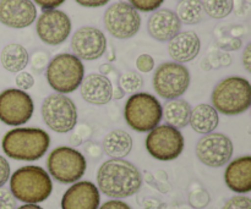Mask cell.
Listing matches in <instances>:
<instances>
[{"mask_svg":"<svg viewBox=\"0 0 251 209\" xmlns=\"http://www.w3.org/2000/svg\"><path fill=\"white\" fill-rule=\"evenodd\" d=\"M144 86V80L141 76L135 71H126L119 77V87L124 92L134 93L140 91Z\"/></svg>","mask_w":251,"mask_h":209,"instance_id":"obj_28","label":"cell"},{"mask_svg":"<svg viewBox=\"0 0 251 209\" xmlns=\"http://www.w3.org/2000/svg\"><path fill=\"white\" fill-rule=\"evenodd\" d=\"M28 63H31L32 69L36 72H42L49 64V54L43 50H37L32 54Z\"/></svg>","mask_w":251,"mask_h":209,"instance_id":"obj_29","label":"cell"},{"mask_svg":"<svg viewBox=\"0 0 251 209\" xmlns=\"http://www.w3.org/2000/svg\"><path fill=\"white\" fill-rule=\"evenodd\" d=\"M15 83H16L17 88L21 91H25L26 92L27 90L33 87L34 85V78L33 76L29 72H26V71H21L16 75V78H15Z\"/></svg>","mask_w":251,"mask_h":209,"instance_id":"obj_32","label":"cell"},{"mask_svg":"<svg viewBox=\"0 0 251 209\" xmlns=\"http://www.w3.org/2000/svg\"><path fill=\"white\" fill-rule=\"evenodd\" d=\"M36 29L43 43L59 46L70 36L71 21L68 15L60 10H43L37 20Z\"/></svg>","mask_w":251,"mask_h":209,"instance_id":"obj_14","label":"cell"},{"mask_svg":"<svg viewBox=\"0 0 251 209\" xmlns=\"http://www.w3.org/2000/svg\"><path fill=\"white\" fill-rule=\"evenodd\" d=\"M225 181L228 187L237 193L251 191V157L245 156L235 159L227 166Z\"/></svg>","mask_w":251,"mask_h":209,"instance_id":"obj_21","label":"cell"},{"mask_svg":"<svg viewBox=\"0 0 251 209\" xmlns=\"http://www.w3.org/2000/svg\"><path fill=\"white\" fill-rule=\"evenodd\" d=\"M31 95L19 88H9L0 93V121L9 126L26 124L33 114Z\"/></svg>","mask_w":251,"mask_h":209,"instance_id":"obj_11","label":"cell"},{"mask_svg":"<svg viewBox=\"0 0 251 209\" xmlns=\"http://www.w3.org/2000/svg\"><path fill=\"white\" fill-rule=\"evenodd\" d=\"M37 9L31 0H0V22L11 28H25L36 21Z\"/></svg>","mask_w":251,"mask_h":209,"instance_id":"obj_16","label":"cell"},{"mask_svg":"<svg viewBox=\"0 0 251 209\" xmlns=\"http://www.w3.org/2000/svg\"><path fill=\"white\" fill-rule=\"evenodd\" d=\"M184 136L178 129L168 125H158L146 137V149L154 159L174 161L184 151Z\"/></svg>","mask_w":251,"mask_h":209,"instance_id":"obj_10","label":"cell"},{"mask_svg":"<svg viewBox=\"0 0 251 209\" xmlns=\"http://www.w3.org/2000/svg\"><path fill=\"white\" fill-rule=\"evenodd\" d=\"M200 38L194 31L179 32L168 43L169 55L179 64L194 60L200 53Z\"/></svg>","mask_w":251,"mask_h":209,"instance_id":"obj_20","label":"cell"},{"mask_svg":"<svg viewBox=\"0 0 251 209\" xmlns=\"http://www.w3.org/2000/svg\"><path fill=\"white\" fill-rule=\"evenodd\" d=\"M49 174L61 184H75L85 175L87 163L82 153L71 147L53 149L47 161Z\"/></svg>","mask_w":251,"mask_h":209,"instance_id":"obj_7","label":"cell"},{"mask_svg":"<svg viewBox=\"0 0 251 209\" xmlns=\"http://www.w3.org/2000/svg\"><path fill=\"white\" fill-rule=\"evenodd\" d=\"M42 116L47 126L58 134H66L77 124L75 103L61 93H54L43 100Z\"/></svg>","mask_w":251,"mask_h":209,"instance_id":"obj_8","label":"cell"},{"mask_svg":"<svg viewBox=\"0 0 251 209\" xmlns=\"http://www.w3.org/2000/svg\"><path fill=\"white\" fill-rule=\"evenodd\" d=\"M132 143V137L126 131L114 130L103 139V151L113 159H122L131 152Z\"/></svg>","mask_w":251,"mask_h":209,"instance_id":"obj_24","label":"cell"},{"mask_svg":"<svg viewBox=\"0 0 251 209\" xmlns=\"http://www.w3.org/2000/svg\"><path fill=\"white\" fill-rule=\"evenodd\" d=\"M53 190L50 176L41 166L26 165L10 178V191L16 200L27 205L44 202Z\"/></svg>","mask_w":251,"mask_h":209,"instance_id":"obj_3","label":"cell"},{"mask_svg":"<svg viewBox=\"0 0 251 209\" xmlns=\"http://www.w3.org/2000/svg\"><path fill=\"white\" fill-rule=\"evenodd\" d=\"M77 136H80L81 139H90V137L92 136V129H91L88 125H80V126H77V129H76V132H75Z\"/></svg>","mask_w":251,"mask_h":209,"instance_id":"obj_41","label":"cell"},{"mask_svg":"<svg viewBox=\"0 0 251 209\" xmlns=\"http://www.w3.org/2000/svg\"><path fill=\"white\" fill-rule=\"evenodd\" d=\"M100 209H131L127 203L123 202V201L119 200H113V201H108L105 202L104 205L100 206Z\"/></svg>","mask_w":251,"mask_h":209,"instance_id":"obj_38","label":"cell"},{"mask_svg":"<svg viewBox=\"0 0 251 209\" xmlns=\"http://www.w3.org/2000/svg\"><path fill=\"white\" fill-rule=\"evenodd\" d=\"M50 137L44 130L36 127H17L10 130L2 137L4 153L15 161L33 162L47 153Z\"/></svg>","mask_w":251,"mask_h":209,"instance_id":"obj_2","label":"cell"},{"mask_svg":"<svg viewBox=\"0 0 251 209\" xmlns=\"http://www.w3.org/2000/svg\"><path fill=\"white\" fill-rule=\"evenodd\" d=\"M176 16L185 24H196L203 20L202 1L201 0H180L176 5Z\"/></svg>","mask_w":251,"mask_h":209,"instance_id":"obj_26","label":"cell"},{"mask_svg":"<svg viewBox=\"0 0 251 209\" xmlns=\"http://www.w3.org/2000/svg\"><path fill=\"white\" fill-rule=\"evenodd\" d=\"M230 33H232L233 36H234V38H238V36L243 34V27H240V26L234 27V28H233L232 31H230Z\"/></svg>","mask_w":251,"mask_h":209,"instance_id":"obj_47","label":"cell"},{"mask_svg":"<svg viewBox=\"0 0 251 209\" xmlns=\"http://www.w3.org/2000/svg\"><path fill=\"white\" fill-rule=\"evenodd\" d=\"M153 88L164 99H176L186 92L190 85V72L179 63H163L156 69L153 75Z\"/></svg>","mask_w":251,"mask_h":209,"instance_id":"obj_9","label":"cell"},{"mask_svg":"<svg viewBox=\"0 0 251 209\" xmlns=\"http://www.w3.org/2000/svg\"><path fill=\"white\" fill-rule=\"evenodd\" d=\"M100 72H102V73H100V75L105 76V77H107V76L109 75V73L115 72L114 68H113V66L110 65V64H103V65H100Z\"/></svg>","mask_w":251,"mask_h":209,"instance_id":"obj_43","label":"cell"},{"mask_svg":"<svg viewBox=\"0 0 251 209\" xmlns=\"http://www.w3.org/2000/svg\"><path fill=\"white\" fill-rule=\"evenodd\" d=\"M150 36L158 42H169L180 32L181 22L176 14L169 9H158L153 11L147 21Z\"/></svg>","mask_w":251,"mask_h":209,"instance_id":"obj_18","label":"cell"},{"mask_svg":"<svg viewBox=\"0 0 251 209\" xmlns=\"http://www.w3.org/2000/svg\"><path fill=\"white\" fill-rule=\"evenodd\" d=\"M220 122L218 113L212 105L199 104L191 110L189 124L198 134L207 135L216 130Z\"/></svg>","mask_w":251,"mask_h":209,"instance_id":"obj_22","label":"cell"},{"mask_svg":"<svg viewBox=\"0 0 251 209\" xmlns=\"http://www.w3.org/2000/svg\"><path fill=\"white\" fill-rule=\"evenodd\" d=\"M230 63H232V58H230L228 53H223L222 55L220 56V65L228 66Z\"/></svg>","mask_w":251,"mask_h":209,"instance_id":"obj_44","label":"cell"},{"mask_svg":"<svg viewBox=\"0 0 251 209\" xmlns=\"http://www.w3.org/2000/svg\"><path fill=\"white\" fill-rule=\"evenodd\" d=\"M83 148H85V151L87 152L92 158H100L103 153V148H100L97 143L90 141V139L85 142V147H83Z\"/></svg>","mask_w":251,"mask_h":209,"instance_id":"obj_36","label":"cell"},{"mask_svg":"<svg viewBox=\"0 0 251 209\" xmlns=\"http://www.w3.org/2000/svg\"><path fill=\"white\" fill-rule=\"evenodd\" d=\"M80 91L83 99L91 104L104 105L112 100V82L109 78L100 73H91L83 77Z\"/></svg>","mask_w":251,"mask_h":209,"instance_id":"obj_19","label":"cell"},{"mask_svg":"<svg viewBox=\"0 0 251 209\" xmlns=\"http://www.w3.org/2000/svg\"><path fill=\"white\" fill-rule=\"evenodd\" d=\"M0 209H16V198L11 191L0 187Z\"/></svg>","mask_w":251,"mask_h":209,"instance_id":"obj_34","label":"cell"},{"mask_svg":"<svg viewBox=\"0 0 251 209\" xmlns=\"http://www.w3.org/2000/svg\"><path fill=\"white\" fill-rule=\"evenodd\" d=\"M10 178V164L4 157L0 156V187L7 183Z\"/></svg>","mask_w":251,"mask_h":209,"instance_id":"obj_35","label":"cell"},{"mask_svg":"<svg viewBox=\"0 0 251 209\" xmlns=\"http://www.w3.org/2000/svg\"><path fill=\"white\" fill-rule=\"evenodd\" d=\"M104 24L107 31L118 39L134 37L141 26L139 11L129 2L119 1L110 5L104 14Z\"/></svg>","mask_w":251,"mask_h":209,"instance_id":"obj_12","label":"cell"},{"mask_svg":"<svg viewBox=\"0 0 251 209\" xmlns=\"http://www.w3.org/2000/svg\"><path fill=\"white\" fill-rule=\"evenodd\" d=\"M124 94H125V92L122 90V88L115 87V88H113L112 99L113 98H114V99H122V98H124Z\"/></svg>","mask_w":251,"mask_h":209,"instance_id":"obj_45","label":"cell"},{"mask_svg":"<svg viewBox=\"0 0 251 209\" xmlns=\"http://www.w3.org/2000/svg\"><path fill=\"white\" fill-rule=\"evenodd\" d=\"M100 190L112 198L134 196L142 184L139 169L124 159H110L100 165L97 174Z\"/></svg>","mask_w":251,"mask_h":209,"instance_id":"obj_1","label":"cell"},{"mask_svg":"<svg viewBox=\"0 0 251 209\" xmlns=\"http://www.w3.org/2000/svg\"><path fill=\"white\" fill-rule=\"evenodd\" d=\"M243 65H244L245 70L248 72H251V44H248L245 48L244 53H243Z\"/></svg>","mask_w":251,"mask_h":209,"instance_id":"obj_42","label":"cell"},{"mask_svg":"<svg viewBox=\"0 0 251 209\" xmlns=\"http://www.w3.org/2000/svg\"><path fill=\"white\" fill-rule=\"evenodd\" d=\"M85 77V66L74 54H59L47 66V80L55 92L68 94L80 87Z\"/></svg>","mask_w":251,"mask_h":209,"instance_id":"obj_5","label":"cell"},{"mask_svg":"<svg viewBox=\"0 0 251 209\" xmlns=\"http://www.w3.org/2000/svg\"><path fill=\"white\" fill-rule=\"evenodd\" d=\"M16 209H43V208L39 207V206H37V205H27V203H25L24 206H21V207H19Z\"/></svg>","mask_w":251,"mask_h":209,"instance_id":"obj_48","label":"cell"},{"mask_svg":"<svg viewBox=\"0 0 251 209\" xmlns=\"http://www.w3.org/2000/svg\"><path fill=\"white\" fill-rule=\"evenodd\" d=\"M242 46L243 42L239 38H232L226 42L225 44H221L222 49H225V50H238Z\"/></svg>","mask_w":251,"mask_h":209,"instance_id":"obj_40","label":"cell"},{"mask_svg":"<svg viewBox=\"0 0 251 209\" xmlns=\"http://www.w3.org/2000/svg\"><path fill=\"white\" fill-rule=\"evenodd\" d=\"M78 5L85 7H100L109 2V0H75Z\"/></svg>","mask_w":251,"mask_h":209,"instance_id":"obj_39","label":"cell"},{"mask_svg":"<svg viewBox=\"0 0 251 209\" xmlns=\"http://www.w3.org/2000/svg\"><path fill=\"white\" fill-rule=\"evenodd\" d=\"M100 190L91 181L75 183L61 198V209H98Z\"/></svg>","mask_w":251,"mask_h":209,"instance_id":"obj_17","label":"cell"},{"mask_svg":"<svg viewBox=\"0 0 251 209\" xmlns=\"http://www.w3.org/2000/svg\"><path fill=\"white\" fill-rule=\"evenodd\" d=\"M82 139H81L80 136H77V135L76 134H73L70 136V143H71V146H74V147H77V146H80V144H82Z\"/></svg>","mask_w":251,"mask_h":209,"instance_id":"obj_46","label":"cell"},{"mask_svg":"<svg viewBox=\"0 0 251 209\" xmlns=\"http://www.w3.org/2000/svg\"><path fill=\"white\" fill-rule=\"evenodd\" d=\"M71 49L80 60H97L107 50V38L96 27H81L71 38Z\"/></svg>","mask_w":251,"mask_h":209,"instance_id":"obj_15","label":"cell"},{"mask_svg":"<svg viewBox=\"0 0 251 209\" xmlns=\"http://www.w3.org/2000/svg\"><path fill=\"white\" fill-rule=\"evenodd\" d=\"M2 68L9 72H21L27 66L29 55L24 46L17 43L7 44L0 55Z\"/></svg>","mask_w":251,"mask_h":209,"instance_id":"obj_25","label":"cell"},{"mask_svg":"<svg viewBox=\"0 0 251 209\" xmlns=\"http://www.w3.org/2000/svg\"><path fill=\"white\" fill-rule=\"evenodd\" d=\"M124 117L135 131L150 132L161 122L162 105L150 93H135L130 95L125 104Z\"/></svg>","mask_w":251,"mask_h":209,"instance_id":"obj_6","label":"cell"},{"mask_svg":"<svg viewBox=\"0 0 251 209\" xmlns=\"http://www.w3.org/2000/svg\"><path fill=\"white\" fill-rule=\"evenodd\" d=\"M191 107L184 99H172L162 108V117L168 126L184 129L189 125Z\"/></svg>","mask_w":251,"mask_h":209,"instance_id":"obj_23","label":"cell"},{"mask_svg":"<svg viewBox=\"0 0 251 209\" xmlns=\"http://www.w3.org/2000/svg\"><path fill=\"white\" fill-rule=\"evenodd\" d=\"M212 107L223 115H239L251 105V85L239 76H232L221 81L213 90Z\"/></svg>","mask_w":251,"mask_h":209,"instance_id":"obj_4","label":"cell"},{"mask_svg":"<svg viewBox=\"0 0 251 209\" xmlns=\"http://www.w3.org/2000/svg\"><path fill=\"white\" fill-rule=\"evenodd\" d=\"M136 68L141 72H151L154 68V60L150 54H141L136 59Z\"/></svg>","mask_w":251,"mask_h":209,"instance_id":"obj_33","label":"cell"},{"mask_svg":"<svg viewBox=\"0 0 251 209\" xmlns=\"http://www.w3.org/2000/svg\"><path fill=\"white\" fill-rule=\"evenodd\" d=\"M196 156L205 165L211 168H221L232 158L233 143L226 135L211 132L198 142Z\"/></svg>","mask_w":251,"mask_h":209,"instance_id":"obj_13","label":"cell"},{"mask_svg":"<svg viewBox=\"0 0 251 209\" xmlns=\"http://www.w3.org/2000/svg\"><path fill=\"white\" fill-rule=\"evenodd\" d=\"M164 0H130V5L137 11L152 12L161 7Z\"/></svg>","mask_w":251,"mask_h":209,"instance_id":"obj_30","label":"cell"},{"mask_svg":"<svg viewBox=\"0 0 251 209\" xmlns=\"http://www.w3.org/2000/svg\"><path fill=\"white\" fill-rule=\"evenodd\" d=\"M203 11L212 19H225L233 11V0H203Z\"/></svg>","mask_w":251,"mask_h":209,"instance_id":"obj_27","label":"cell"},{"mask_svg":"<svg viewBox=\"0 0 251 209\" xmlns=\"http://www.w3.org/2000/svg\"><path fill=\"white\" fill-rule=\"evenodd\" d=\"M222 209H251V200L245 196H235L230 198Z\"/></svg>","mask_w":251,"mask_h":209,"instance_id":"obj_31","label":"cell"},{"mask_svg":"<svg viewBox=\"0 0 251 209\" xmlns=\"http://www.w3.org/2000/svg\"><path fill=\"white\" fill-rule=\"evenodd\" d=\"M43 10H53L65 2V0H33Z\"/></svg>","mask_w":251,"mask_h":209,"instance_id":"obj_37","label":"cell"}]
</instances>
